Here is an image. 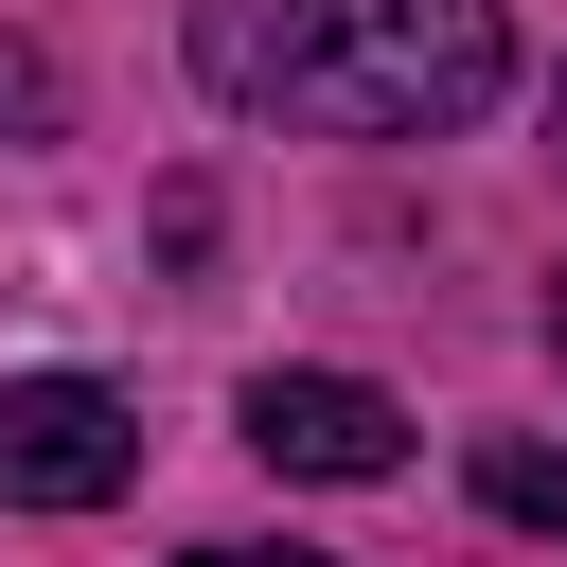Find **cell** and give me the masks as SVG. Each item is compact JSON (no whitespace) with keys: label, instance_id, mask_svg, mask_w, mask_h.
I'll return each mask as SVG.
<instances>
[{"label":"cell","instance_id":"cell-4","mask_svg":"<svg viewBox=\"0 0 567 567\" xmlns=\"http://www.w3.org/2000/svg\"><path fill=\"white\" fill-rule=\"evenodd\" d=\"M478 514H514V532L567 549V443H478Z\"/></svg>","mask_w":567,"mask_h":567},{"label":"cell","instance_id":"cell-6","mask_svg":"<svg viewBox=\"0 0 567 567\" xmlns=\"http://www.w3.org/2000/svg\"><path fill=\"white\" fill-rule=\"evenodd\" d=\"M195 567H319V549H195Z\"/></svg>","mask_w":567,"mask_h":567},{"label":"cell","instance_id":"cell-8","mask_svg":"<svg viewBox=\"0 0 567 567\" xmlns=\"http://www.w3.org/2000/svg\"><path fill=\"white\" fill-rule=\"evenodd\" d=\"M549 354H567V266H549Z\"/></svg>","mask_w":567,"mask_h":567},{"label":"cell","instance_id":"cell-2","mask_svg":"<svg viewBox=\"0 0 567 567\" xmlns=\"http://www.w3.org/2000/svg\"><path fill=\"white\" fill-rule=\"evenodd\" d=\"M142 478V408L106 372H18L0 390V514H106Z\"/></svg>","mask_w":567,"mask_h":567},{"label":"cell","instance_id":"cell-3","mask_svg":"<svg viewBox=\"0 0 567 567\" xmlns=\"http://www.w3.org/2000/svg\"><path fill=\"white\" fill-rule=\"evenodd\" d=\"M248 461H284V478H408V408L372 390V372H248Z\"/></svg>","mask_w":567,"mask_h":567},{"label":"cell","instance_id":"cell-7","mask_svg":"<svg viewBox=\"0 0 567 567\" xmlns=\"http://www.w3.org/2000/svg\"><path fill=\"white\" fill-rule=\"evenodd\" d=\"M549 159H567V71H549Z\"/></svg>","mask_w":567,"mask_h":567},{"label":"cell","instance_id":"cell-1","mask_svg":"<svg viewBox=\"0 0 567 567\" xmlns=\"http://www.w3.org/2000/svg\"><path fill=\"white\" fill-rule=\"evenodd\" d=\"M177 53L230 124H319V142H461L514 89L496 0H195Z\"/></svg>","mask_w":567,"mask_h":567},{"label":"cell","instance_id":"cell-5","mask_svg":"<svg viewBox=\"0 0 567 567\" xmlns=\"http://www.w3.org/2000/svg\"><path fill=\"white\" fill-rule=\"evenodd\" d=\"M0 124H53V71L35 53H0Z\"/></svg>","mask_w":567,"mask_h":567}]
</instances>
